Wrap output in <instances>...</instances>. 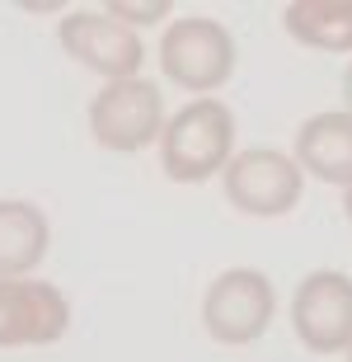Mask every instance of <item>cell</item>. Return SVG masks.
Returning <instances> with one entry per match:
<instances>
[{"label": "cell", "instance_id": "1", "mask_svg": "<svg viewBox=\"0 0 352 362\" xmlns=\"http://www.w3.org/2000/svg\"><path fill=\"white\" fill-rule=\"evenodd\" d=\"M235 156V113L221 99H193L164 122L160 132V170L174 184H207L226 175Z\"/></svg>", "mask_w": 352, "mask_h": 362}, {"label": "cell", "instance_id": "2", "mask_svg": "<svg viewBox=\"0 0 352 362\" xmlns=\"http://www.w3.org/2000/svg\"><path fill=\"white\" fill-rule=\"evenodd\" d=\"M160 71L164 81L178 85L188 94H212L235 76V62H240V47H235V33L221 19H207V14H188V19H174L160 38Z\"/></svg>", "mask_w": 352, "mask_h": 362}, {"label": "cell", "instance_id": "3", "mask_svg": "<svg viewBox=\"0 0 352 362\" xmlns=\"http://www.w3.org/2000/svg\"><path fill=\"white\" fill-rule=\"evenodd\" d=\"M164 94L155 81L132 76V81H109L90 99V132L104 151H146L164 132Z\"/></svg>", "mask_w": 352, "mask_h": 362}, {"label": "cell", "instance_id": "4", "mask_svg": "<svg viewBox=\"0 0 352 362\" xmlns=\"http://www.w3.org/2000/svg\"><path fill=\"white\" fill-rule=\"evenodd\" d=\"M226 202L244 216H286L305 193V170L296 156H282L272 146H249L235 151L226 165Z\"/></svg>", "mask_w": 352, "mask_h": 362}, {"label": "cell", "instance_id": "5", "mask_svg": "<svg viewBox=\"0 0 352 362\" xmlns=\"http://www.w3.org/2000/svg\"><path fill=\"white\" fill-rule=\"evenodd\" d=\"M272 315H277V292H272L268 273L258 269H226L202 296V325L217 344H254L268 334Z\"/></svg>", "mask_w": 352, "mask_h": 362}, {"label": "cell", "instance_id": "6", "mask_svg": "<svg viewBox=\"0 0 352 362\" xmlns=\"http://www.w3.org/2000/svg\"><path fill=\"white\" fill-rule=\"evenodd\" d=\"M291 329L310 353L334 358L352 349V278L339 269H315L296 282Z\"/></svg>", "mask_w": 352, "mask_h": 362}, {"label": "cell", "instance_id": "7", "mask_svg": "<svg viewBox=\"0 0 352 362\" xmlns=\"http://www.w3.org/2000/svg\"><path fill=\"white\" fill-rule=\"evenodd\" d=\"M56 42H61V52L75 57L85 71L104 76V85L141 76V62H146V47L136 38V28L118 24V19L104 14V10H71L66 19L56 24Z\"/></svg>", "mask_w": 352, "mask_h": 362}, {"label": "cell", "instance_id": "8", "mask_svg": "<svg viewBox=\"0 0 352 362\" xmlns=\"http://www.w3.org/2000/svg\"><path fill=\"white\" fill-rule=\"evenodd\" d=\"M71 329V301L56 282L0 278V349H47Z\"/></svg>", "mask_w": 352, "mask_h": 362}, {"label": "cell", "instance_id": "9", "mask_svg": "<svg viewBox=\"0 0 352 362\" xmlns=\"http://www.w3.org/2000/svg\"><path fill=\"white\" fill-rule=\"evenodd\" d=\"M296 165L320 184H352V113L348 108H329L301 122L296 132Z\"/></svg>", "mask_w": 352, "mask_h": 362}, {"label": "cell", "instance_id": "10", "mask_svg": "<svg viewBox=\"0 0 352 362\" xmlns=\"http://www.w3.org/2000/svg\"><path fill=\"white\" fill-rule=\"evenodd\" d=\"M52 226L42 207L24 198H0V278H28L47 259Z\"/></svg>", "mask_w": 352, "mask_h": 362}, {"label": "cell", "instance_id": "11", "mask_svg": "<svg viewBox=\"0 0 352 362\" xmlns=\"http://www.w3.org/2000/svg\"><path fill=\"white\" fill-rule=\"evenodd\" d=\"M282 24L301 47L329 57L352 52V0H291L282 10Z\"/></svg>", "mask_w": 352, "mask_h": 362}, {"label": "cell", "instance_id": "12", "mask_svg": "<svg viewBox=\"0 0 352 362\" xmlns=\"http://www.w3.org/2000/svg\"><path fill=\"white\" fill-rule=\"evenodd\" d=\"M169 0H109L104 5V14H113L118 24L136 28V24H160V19H169Z\"/></svg>", "mask_w": 352, "mask_h": 362}, {"label": "cell", "instance_id": "13", "mask_svg": "<svg viewBox=\"0 0 352 362\" xmlns=\"http://www.w3.org/2000/svg\"><path fill=\"white\" fill-rule=\"evenodd\" d=\"M343 108L352 113V62H348V71H343Z\"/></svg>", "mask_w": 352, "mask_h": 362}, {"label": "cell", "instance_id": "14", "mask_svg": "<svg viewBox=\"0 0 352 362\" xmlns=\"http://www.w3.org/2000/svg\"><path fill=\"white\" fill-rule=\"evenodd\" d=\"M343 216H348V221H352V184L343 188Z\"/></svg>", "mask_w": 352, "mask_h": 362}, {"label": "cell", "instance_id": "15", "mask_svg": "<svg viewBox=\"0 0 352 362\" xmlns=\"http://www.w3.org/2000/svg\"><path fill=\"white\" fill-rule=\"evenodd\" d=\"M348 362H352V349H348Z\"/></svg>", "mask_w": 352, "mask_h": 362}]
</instances>
